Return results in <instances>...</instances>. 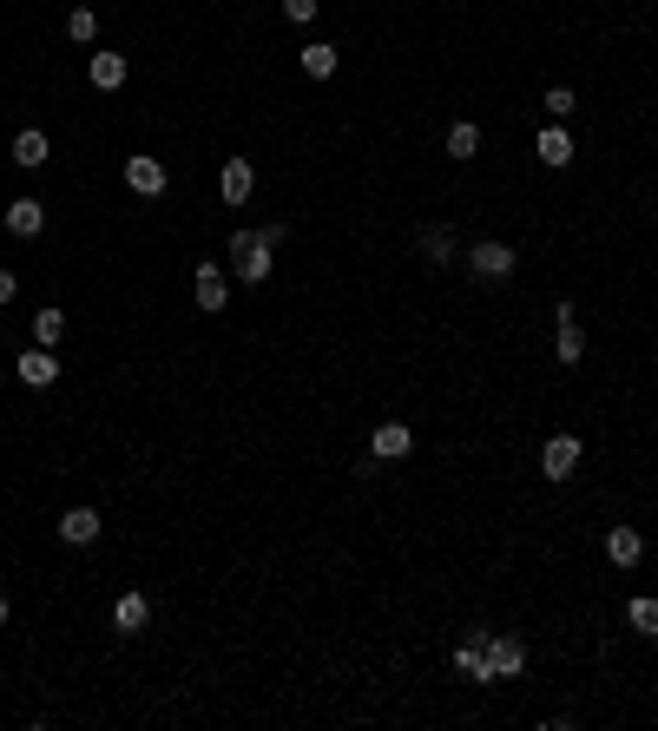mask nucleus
Returning <instances> with one entry per match:
<instances>
[{
  "label": "nucleus",
  "mask_w": 658,
  "mask_h": 731,
  "mask_svg": "<svg viewBox=\"0 0 658 731\" xmlns=\"http://www.w3.org/2000/svg\"><path fill=\"white\" fill-rule=\"evenodd\" d=\"M455 666H461V672H468V679H474V685H494V672H487V633H474V639H468V646H461V652H455Z\"/></svg>",
  "instance_id": "nucleus-15"
},
{
  "label": "nucleus",
  "mask_w": 658,
  "mask_h": 731,
  "mask_svg": "<svg viewBox=\"0 0 658 731\" xmlns=\"http://www.w3.org/2000/svg\"><path fill=\"white\" fill-rule=\"evenodd\" d=\"M474 152H481V132H474L468 119H461V126L448 132V159H474Z\"/></svg>",
  "instance_id": "nucleus-23"
},
{
  "label": "nucleus",
  "mask_w": 658,
  "mask_h": 731,
  "mask_svg": "<svg viewBox=\"0 0 658 731\" xmlns=\"http://www.w3.org/2000/svg\"><path fill=\"white\" fill-rule=\"evenodd\" d=\"M468 271L487 277V284H501V277H514V251H507V244H474Z\"/></svg>",
  "instance_id": "nucleus-6"
},
{
  "label": "nucleus",
  "mask_w": 658,
  "mask_h": 731,
  "mask_svg": "<svg viewBox=\"0 0 658 731\" xmlns=\"http://www.w3.org/2000/svg\"><path fill=\"white\" fill-rule=\"evenodd\" d=\"M93 33H99V14H93V7H73V14H66V40H79V47H86Z\"/></svg>",
  "instance_id": "nucleus-22"
},
{
  "label": "nucleus",
  "mask_w": 658,
  "mask_h": 731,
  "mask_svg": "<svg viewBox=\"0 0 658 731\" xmlns=\"http://www.w3.org/2000/svg\"><path fill=\"white\" fill-rule=\"evenodd\" d=\"M336 66H343V53H336V47H323V40H316V47H303V73H310V80H329Z\"/></svg>",
  "instance_id": "nucleus-20"
},
{
  "label": "nucleus",
  "mask_w": 658,
  "mask_h": 731,
  "mask_svg": "<svg viewBox=\"0 0 658 731\" xmlns=\"http://www.w3.org/2000/svg\"><path fill=\"white\" fill-rule=\"evenodd\" d=\"M126 53H93V66H86V80L99 86V93H119V86H126Z\"/></svg>",
  "instance_id": "nucleus-11"
},
{
  "label": "nucleus",
  "mask_w": 658,
  "mask_h": 731,
  "mask_svg": "<svg viewBox=\"0 0 658 731\" xmlns=\"http://www.w3.org/2000/svg\"><path fill=\"white\" fill-rule=\"evenodd\" d=\"M573 468H580V442H573V435H553V442L540 448V475L547 481H573Z\"/></svg>",
  "instance_id": "nucleus-3"
},
{
  "label": "nucleus",
  "mask_w": 658,
  "mask_h": 731,
  "mask_svg": "<svg viewBox=\"0 0 658 731\" xmlns=\"http://www.w3.org/2000/svg\"><path fill=\"white\" fill-rule=\"evenodd\" d=\"M0 626H7V593H0Z\"/></svg>",
  "instance_id": "nucleus-28"
},
{
  "label": "nucleus",
  "mask_w": 658,
  "mask_h": 731,
  "mask_svg": "<svg viewBox=\"0 0 658 731\" xmlns=\"http://www.w3.org/2000/svg\"><path fill=\"white\" fill-rule=\"evenodd\" d=\"M14 290H20V277H14V271H0V303H14Z\"/></svg>",
  "instance_id": "nucleus-27"
},
{
  "label": "nucleus",
  "mask_w": 658,
  "mask_h": 731,
  "mask_svg": "<svg viewBox=\"0 0 658 731\" xmlns=\"http://www.w3.org/2000/svg\"><path fill=\"white\" fill-rule=\"evenodd\" d=\"M540 106H547L553 119H566V112L580 106V99H573V86H547V99H540Z\"/></svg>",
  "instance_id": "nucleus-25"
},
{
  "label": "nucleus",
  "mask_w": 658,
  "mask_h": 731,
  "mask_svg": "<svg viewBox=\"0 0 658 731\" xmlns=\"http://www.w3.org/2000/svg\"><path fill=\"white\" fill-rule=\"evenodd\" d=\"M422 257H428V264H448V257H455V238H448V231H428V238H422Z\"/></svg>",
  "instance_id": "nucleus-24"
},
{
  "label": "nucleus",
  "mask_w": 658,
  "mask_h": 731,
  "mask_svg": "<svg viewBox=\"0 0 658 731\" xmlns=\"http://www.w3.org/2000/svg\"><path fill=\"white\" fill-rule=\"evenodd\" d=\"M60 541L66 547H93L99 541V514L93 508H66L60 514Z\"/></svg>",
  "instance_id": "nucleus-10"
},
{
  "label": "nucleus",
  "mask_w": 658,
  "mask_h": 731,
  "mask_svg": "<svg viewBox=\"0 0 658 731\" xmlns=\"http://www.w3.org/2000/svg\"><path fill=\"white\" fill-rule=\"evenodd\" d=\"M408 448H415V429H408V422H376V435H369V455L376 461H402Z\"/></svg>",
  "instance_id": "nucleus-4"
},
{
  "label": "nucleus",
  "mask_w": 658,
  "mask_h": 731,
  "mask_svg": "<svg viewBox=\"0 0 658 731\" xmlns=\"http://www.w3.org/2000/svg\"><path fill=\"white\" fill-rule=\"evenodd\" d=\"M540 165H553V172H560V165H573V139H566L560 126L540 132Z\"/></svg>",
  "instance_id": "nucleus-18"
},
{
  "label": "nucleus",
  "mask_w": 658,
  "mask_h": 731,
  "mask_svg": "<svg viewBox=\"0 0 658 731\" xmlns=\"http://www.w3.org/2000/svg\"><path fill=\"white\" fill-rule=\"evenodd\" d=\"M626 620L639 626V633H652V639H658V600H652V593H639V600L626 606Z\"/></svg>",
  "instance_id": "nucleus-21"
},
{
  "label": "nucleus",
  "mask_w": 658,
  "mask_h": 731,
  "mask_svg": "<svg viewBox=\"0 0 658 731\" xmlns=\"http://www.w3.org/2000/svg\"><path fill=\"white\" fill-rule=\"evenodd\" d=\"M283 14L290 20H316V0H283Z\"/></svg>",
  "instance_id": "nucleus-26"
},
{
  "label": "nucleus",
  "mask_w": 658,
  "mask_h": 731,
  "mask_svg": "<svg viewBox=\"0 0 658 731\" xmlns=\"http://www.w3.org/2000/svg\"><path fill=\"white\" fill-rule=\"evenodd\" d=\"M231 264H237L244 284H264L270 264H277V244H270L264 231H237V238H231Z\"/></svg>",
  "instance_id": "nucleus-1"
},
{
  "label": "nucleus",
  "mask_w": 658,
  "mask_h": 731,
  "mask_svg": "<svg viewBox=\"0 0 658 731\" xmlns=\"http://www.w3.org/2000/svg\"><path fill=\"white\" fill-rule=\"evenodd\" d=\"M60 336H66V310H40L33 317V343L40 350H60Z\"/></svg>",
  "instance_id": "nucleus-19"
},
{
  "label": "nucleus",
  "mask_w": 658,
  "mask_h": 731,
  "mask_svg": "<svg viewBox=\"0 0 658 731\" xmlns=\"http://www.w3.org/2000/svg\"><path fill=\"white\" fill-rule=\"evenodd\" d=\"M251 185H257L251 159H224V172H218V191H224V205H244V198H251Z\"/></svg>",
  "instance_id": "nucleus-8"
},
{
  "label": "nucleus",
  "mask_w": 658,
  "mask_h": 731,
  "mask_svg": "<svg viewBox=\"0 0 658 731\" xmlns=\"http://www.w3.org/2000/svg\"><path fill=\"white\" fill-rule=\"evenodd\" d=\"M586 356V330L573 317V303H560V363H580Z\"/></svg>",
  "instance_id": "nucleus-17"
},
{
  "label": "nucleus",
  "mask_w": 658,
  "mask_h": 731,
  "mask_svg": "<svg viewBox=\"0 0 658 731\" xmlns=\"http://www.w3.org/2000/svg\"><path fill=\"white\" fill-rule=\"evenodd\" d=\"M487 672H494V679H520V672H527V639L520 633H487Z\"/></svg>",
  "instance_id": "nucleus-2"
},
{
  "label": "nucleus",
  "mask_w": 658,
  "mask_h": 731,
  "mask_svg": "<svg viewBox=\"0 0 658 731\" xmlns=\"http://www.w3.org/2000/svg\"><path fill=\"white\" fill-rule=\"evenodd\" d=\"M145 620H152V600L145 593H119L112 600V633H145Z\"/></svg>",
  "instance_id": "nucleus-7"
},
{
  "label": "nucleus",
  "mask_w": 658,
  "mask_h": 731,
  "mask_svg": "<svg viewBox=\"0 0 658 731\" xmlns=\"http://www.w3.org/2000/svg\"><path fill=\"white\" fill-rule=\"evenodd\" d=\"M47 152H53L47 132H33V126L14 139V165H20V172H40V165H47Z\"/></svg>",
  "instance_id": "nucleus-16"
},
{
  "label": "nucleus",
  "mask_w": 658,
  "mask_h": 731,
  "mask_svg": "<svg viewBox=\"0 0 658 731\" xmlns=\"http://www.w3.org/2000/svg\"><path fill=\"white\" fill-rule=\"evenodd\" d=\"M40 224H47V205H40V198H14V205H7V231H14V238H40Z\"/></svg>",
  "instance_id": "nucleus-13"
},
{
  "label": "nucleus",
  "mask_w": 658,
  "mask_h": 731,
  "mask_svg": "<svg viewBox=\"0 0 658 731\" xmlns=\"http://www.w3.org/2000/svg\"><path fill=\"white\" fill-rule=\"evenodd\" d=\"M191 290H198V310H204V317H218V310H224V297H231V284H224V264H198Z\"/></svg>",
  "instance_id": "nucleus-5"
},
{
  "label": "nucleus",
  "mask_w": 658,
  "mask_h": 731,
  "mask_svg": "<svg viewBox=\"0 0 658 731\" xmlns=\"http://www.w3.org/2000/svg\"><path fill=\"white\" fill-rule=\"evenodd\" d=\"M14 369H20V382H27V389H47V382L60 376V356H53V350H40V343H33V350L20 356Z\"/></svg>",
  "instance_id": "nucleus-9"
},
{
  "label": "nucleus",
  "mask_w": 658,
  "mask_h": 731,
  "mask_svg": "<svg viewBox=\"0 0 658 731\" xmlns=\"http://www.w3.org/2000/svg\"><path fill=\"white\" fill-rule=\"evenodd\" d=\"M606 554H612V567H639V560H645V534H639V527H612Z\"/></svg>",
  "instance_id": "nucleus-12"
},
{
  "label": "nucleus",
  "mask_w": 658,
  "mask_h": 731,
  "mask_svg": "<svg viewBox=\"0 0 658 731\" xmlns=\"http://www.w3.org/2000/svg\"><path fill=\"white\" fill-rule=\"evenodd\" d=\"M126 185L139 191V198H158V191H165V165L158 159H126Z\"/></svg>",
  "instance_id": "nucleus-14"
}]
</instances>
